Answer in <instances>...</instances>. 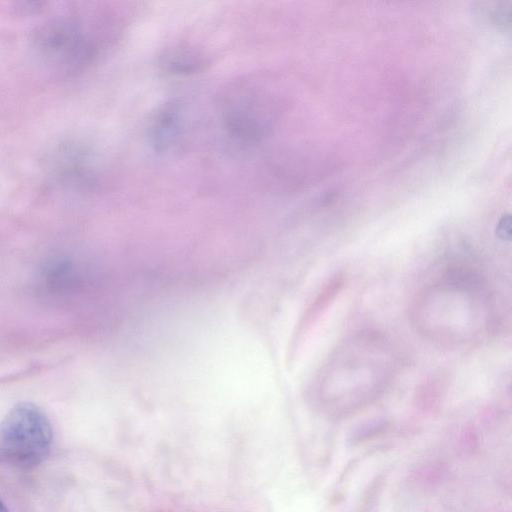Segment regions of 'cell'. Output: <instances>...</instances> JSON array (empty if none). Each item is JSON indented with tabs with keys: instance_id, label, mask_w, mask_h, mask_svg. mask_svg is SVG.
Masks as SVG:
<instances>
[{
	"instance_id": "6da1fadb",
	"label": "cell",
	"mask_w": 512,
	"mask_h": 512,
	"mask_svg": "<svg viewBox=\"0 0 512 512\" xmlns=\"http://www.w3.org/2000/svg\"><path fill=\"white\" fill-rule=\"evenodd\" d=\"M276 101L264 73L237 78L220 96V110L229 133L245 143L263 140L276 119Z\"/></svg>"
},
{
	"instance_id": "7a4b0ae2",
	"label": "cell",
	"mask_w": 512,
	"mask_h": 512,
	"mask_svg": "<svg viewBox=\"0 0 512 512\" xmlns=\"http://www.w3.org/2000/svg\"><path fill=\"white\" fill-rule=\"evenodd\" d=\"M53 430L49 418L36 404L19 402L0 423V462L31 469L49 455Z\"/></svg>"
},
{
	"instance_id": "3957f363",
	"label": "cell",
	"mask_w": 512,
	"mask_h": 512,
	"mask_svg": "<svg viewBox=\"0 0 512 512\" xmlns=\"http://www.w3.org/2000/svg\"><path fill=\"white\" fill-rule=\"evenodd\" d=\"M40 52L56 62L76 64L89 53V47L80 31L69 23L52 22L40 27L35 35Z\"/></svg>"
},
{
	"instance_id": "277c9868",
	"label": "cell",
	"mask_w": 512,
	"mask_h": 512,
	"mask_svg": "<svg viewBox=\"0 0 512 512\" xmlns=\"http://www.w3.org/2000/svg\"><path fill=\"white\" fill-rule=\"evenodd\" d=\"M178 104H166L155 116L151 126V140L158 152L173 147L181 134V117Z\"/></svg>"
},
{
	"instance_id": "5b68a950",
	"label": "cell",
	"mask_w": 512,
	"mask_h": 512,
	"mask_svg": "<svg viewBox=\"0 0 512 512\" xmlns=\"http://www.w3.org/2000/svg\"><path fill=\"white\" fill-rule=\"evenodd\" d=\"M205 60L195 51L187 48H175L161 57L160 64L171 73H192L203 67Z\"/></svg>"
},
{
	"instance_id": "8992f818",
	"label": "cell",
	"mask_w": 512,
	"mask_h": 512,
	"mask_svg": "<svg viewBox=\"0 0 512 512\" xmlns=\"http://www.w3.org/2000/svg\"><path fill=\"white\" fill-rule=\"evenodd\" d=\"M510 216L509 215H506L504 217H502L500 223H499V227H498V231L499 233H501V236H509L510 235Z\"/></svg>"
},
{
	"instance_id": "52a82bcc",
	"label": "cell",
	"mask_w": 512,
	"mask_h": 512,
	"mask_svg": "<svg viewBox=\"0 0 512 512\" xmlns=\"http://www.w3.org/2000/svg\"><path fill=\"white\" fill-rule=\"evenodd\" d=\"M0 512H9L4 503L0 500Z\"/></svg>"
}]
</instances>
